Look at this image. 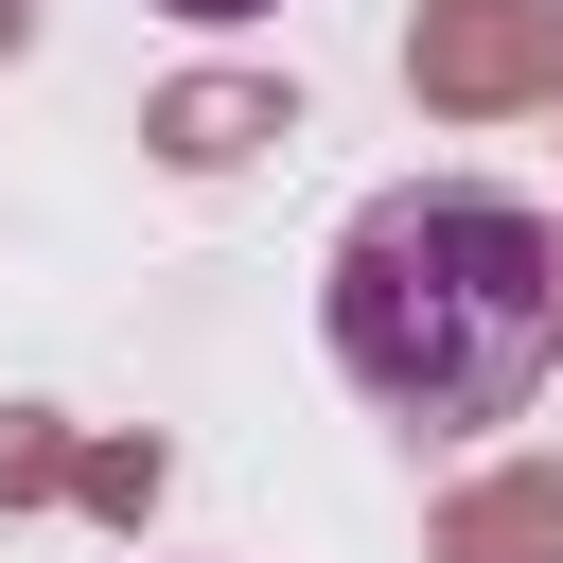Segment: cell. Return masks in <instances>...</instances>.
Returning <instances> with one entry per match:
<instances>
[{
    "mask_svg": "<svg viewBox=\"0 0 563 563\" xmlns=\"http://www.w3.org/2000/svg\"><path fill=\"white\" fill-rule=\"evenodd\" d=\"M317 334L405 440H475L563 352V229L510 176H387L317 264Z\"/></svg>",
    "mask_w": 563,
    "mask_h": 563,
    "instance_id": "6da1fadb",
    "label": "cell"
},
{
    "mask_svg": "<svg viewBox=\"0 0 563 563\" xmlns=\"http://www.w3.org/2000/svg\"><path fill=\"white\" fill-rule=\"evenodd\" d=\"M158 18H264V0H158Z\"/></svg>",
    "mask_w": 563,
    "mask_h": 563,
    "instance_id": "7a4b0ae2",
    "label": "cell"
}]
</instances>
